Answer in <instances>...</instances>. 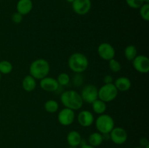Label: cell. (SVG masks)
<instances>
[{
    "mask_svg": "<svg viewBox=\"0 0 149 148\" xmlns=\"http://www.w3.org/2000/svg\"><path fill=\"white\" fill-rule=\"evenodd\" d=\"M61 102L64 107L74 111L81 109L84 104L79 93L72 89L66 90L61 94Z\"/></svg>",
    "mask_w": 149,
    "mask_h": 148,
    "instance_id": "cell-1",
    "label": "cell"
},
{
    "mask_svg": "<svg viewBox=\"0 0 149 148\" xmlns=\"http://www.w3.org/2000/svg\"><path fill=\"white\" fill-rule=\"evenodd\" d=\"M50 71L49 62L43 58H39L31 63L29 67V75L36 80H41L48 75Z\"/></svg>",
    "mask_w": 149,
    "mask_h": 148,
    "instance_id": "cell-2",
    "label": "cell"
},
{
    "mask_svg": "<svg viewBox=\"0 0 149 148\" xmlns=\"http://www.w3.org/2000/svg\"><path fill=\"white\" fill-rule=\"evenodd\" d=\"M68 65L72 72L75 73H82L89 66V59L84 54L75 52L69 57Z\"/></svg>",
    "mask_w": 149,
    "mask_h": 148,
    "instance_id": "cell-3",
    "label": "cell"
},
{
    "mask_svg": "<svg viewBox=\"0 0 149 148\" xmlns=\"http://www.w3.org/2000/svg\"><path fill=\"white\" fill-rule=\"evenodd\" d=\"M95 127L97 131L102 134L109 133L115 127V122L113 118L108 114L99 115L98 117L95 120Z\"/></svg>",
    "mask_w": 149,
    "mask_h": 148,
    "instance_id": "cell-4",
    "label": "cell"
},
{
    "mask_svg": "<svg viewBox=\"0 0 149 148\" xmlns=\"http://www.w3.org/2000/svg\"><path fill=\"white\" fill-rule=\"evenodd\" d=\"M118 90L113 84H104L98 89V99L106 103L114 100L118 96Z\"/></svg>",
    "mask_w": 149,
    "mask_h": 148,
    "instance_id": "cell-5",
    "label": "cell"
},
{
    "mask_svg": "<svg viewBox=\"0 0 149 148\" xmlns=\"http://www.w3.org/2000/svg\"><path fill=\"white\" fill-rule=\"evenodd\" d=\"M80 95L84 103L92 104L95 100L98 99V89L94 84H87L82 88Z\"/></svg>",
    "mask_w": 149,
    "mask_h": 148,
    "instance_id": "cell-6",
    "label": "cell"
},
{
    "mask_svg": "<svg viewBox=\"0 0 149 148\" xmlns=\"http://www.w3.org/2000/svg\"><path fill=\"white\" fill-rule=\"evenodd\" d=\"M110 139L116 145H121L127 142L128 138L127 132L122 127H114L109 133Z\"/></svg>",
    "mask_w": 149,
    "mask_h": 148,
    "instance_id": "cell-7",
    "label": "cell"
},
{
    "mask_svg": "<svg viewBox=\"0 0 149 148\" xmlns=\"http://www.w3.org/2000/svg\"><path fill=\"white\" fill-rule=\"evenodd\" d=\"M97 54L101 59L109 61L113 59L116 55V51L114 47L111 44L107 42H103L99 44L97 47Z\"/></svg>",
    "mask_w": 149,
    "mask_h": 148,
    "instance_id": "cell-8",
    "label": "cell"
},
{
    "mask_svg": "<svg viewBox=\"0 0 149 148\" xmlns=\"http://www.w3.org/2000/svg\"><path fill=\"white\" fill-rule=\"evenodd\" d=\"M134 69L141 73H147L149 71V59L143 55H138L132 61Z\"/></svg>",
    "mask_w": 149,
    "mask_h": 148,
    "instance_id": "cell-9",
    "label": "cell"
},
{
    "mask_svg": "<svg viewBox=\"0 0 149 148\" xmlns=\"http://www.w3.org/2000/svg\"><path fill=\"white\" fill-rule=\"evenodd\" d=\"M75 120V113L74 110L64 107L58 114V120L61 125L68 126L72 124Z\"/></svg>",
    "mask_w": 149,
    "mask_h": 148,
    "instance_id": "cell-10",
    "label": "cell"
},
{
    "mask_svg": "<svg viewBox=\"0 0 149 148\" xmlns=\"http://www.w3.org/2000/svg\"><path fill=\"white\" fill-rule=\"evenodd\" d=\"M71 6L76 14L85 15L91 10L92 2L91 0H74L71 3Z\"/></svg>",
    "mask_w": 149,
    "mask_h": 148,
    "instance_id": "cell-11",
    "label": "cell"
},
{
    "mask_svg": "<svg viewBox=\"0 0 149 148\" xmlns=\"http://www.w3.org/2000/svg\"><path fill=\"white\" fill-rule=\"evenodd\" d=\"M77 121L82 127H90L95 122L94 115L90 110H81L77 115Z\"/></svg>",
    "mask_w": 149,
    "mask_h": 148,
    "instance_id": "cell-12",
    "label": "cell"
},
{
    "mask_svg": "<svg viewBox=\"0 0 149 148\" xmlns=\"http://www.w3.org/2000/svg\"><path fill=\"white\" fill-rule=\"evenodd\" d=\"M39 86L42 90H44L45 91H47V92L56 91L60 86L56 78L48 76L40 80Z\"/></svg>",
    "mask_w": 149,
    "mask_h": 148,
    "instance_id": "cell-13",
    "label": "cell"
},
{
    "mask_svg": "<svg viewBox=\"0 0 149 148\" xmlns=\"http://www.w3.org/2000/svg\"><path fill=\"white\" fill-rule=\"evenodd\" d=\"M33 7L32 0H18L16 4V10L17 12L23 16L29 14L33 10Z\"/></svg>",
    "mask_w": 149,
    "mask_h": 148,
    "instance_id": "cell-14",
    "label": "cell"
},
{
    "mask_svg": "<svg viewBox=\"0 0 149 148\" xmlns=\"http://www.w3.org/2000/svg\"><path fill=\"white\" fill-rule=\"evenodd\" d=\"M113 84L116 86L118 91H122V92L129 91L132 86V82H131L130 79L125 76H121L116 78L114 81Z\"/></svg>",
    "mask_w": 149,
    "mask_h": 148,
    "instance_id": "cell-15",
    "label": "cell"
},
{
    "mask_svg": "<svg viewBox=\"0 0 149 148\" xmlns=\"http://www.w3.org/2000/svg\"><path fill=\"white\" fill-rule=\"evenodd\" d=\"M81 139H82V138H81L80 133L76 130L71 131L67 134L66 140L70 147H77L81 144Z\"/></svg>",
    "mask_w": 149,
    "mask_h": 148,
    "instance_id": "cell-16",
    "label": "cell"
},
{
    "mask_svg": "<svg viewBox=\"0 0 149 148\" xmlns=\"http://www.w3.org/2000/svg\"><path fill=\"white\" fill-rule=\"evenodd\" d=\"M22 87L26 92H32L36 87V80L31 75H26L22 81Z\"/></svg>",
    "mask_w": 149,
    "mask_h": 148,
    "instance_id": "cell-17",
    "label": "cell"
},
{
    "mask_svg": "<svg viewBox=\"0 0 149 148\" xmlns=\"http://www.w3.org/2000/svg\"><path fill=\"white\" fill-rule=\"evenodd\" d=\"M92 108L95 113L97 115H102L105 113L107 109V104L105 102L102 101L100 99H97L92 103Z\"/></svg>",
    "mask_w": 149,
    "mask_h": 148,
    "instance_id": "cell-18",
    "label": "cell"
},
{
    "mask_svg": "<svg viewBox=\"0 0 149 148\" xmlns=\"http://www.w3.org/2000/svg\"><path fill=\"white\" fill-rule=\"evenodd\" d=\"M103 134L99 132H93L88 137V144L95 147L100 146L103 143Z\"/></svg>",
    "mask_w": 149,
    "mask_h": 148,
    "instance_id": "cell-19",
    "label": "cell"
},
{
    "mask_svg": "<svg viewBox=\"0 0 149 148\" xmlns=\"http://www.w3.org/2000/svg\"><path fill=\"white\" fill-rule=\"evenodd\" d=\"M124 55H125V58L127 59L128 61L132 62L135 57L138 55V49H137L136 46L134 45H128L126 46L124 51Z\"/></svg>",
    "mask_w": 149,
    "mask_h": 148,
    "instance_id": "cell-20",
    "label": "cell"
},
{
    "mask_svg": "<svg viewBox=\"0 0 149 148\" xmlns=\"http://www.w3.org/2000/svg\"><path fill=\"white\" fill-rule=\"evenodd\" d=\"M44 108L45 111L49 113H55L59 109V104L54 100H49L44 104Z\"/></svg>",
    "mask_w": 149,
    "mask_h": 148,
    "instance_id": "cell-21",
    "label": "cell"
},
{
    "mask_svg": "<svg viewBox=\"0 0 149 148\" xmlns=\"http://www.w3.org/2000/svg\"><path fill=\"white\" fill-rule=\"evenodd\" d=\"M13 65L10 61L4 60L0 61V73L4 74V75H7L10 74L13 71Z\"/></svg>",
    "mask_w": 149,
    "mask_h": 148,
    "instance_id": "cell-22",
    "label": "cell"
},
{
    "mask_svg": "<svg viewBox=\"0 0 149 148\" xmlns=\"http://www.w3.org/2000/svg\"><path fill=\"white\" fill-rule=\"evenodd\" d=\"M56 79L59 86H67L71 81V78H70L69 75L66 73H60Z\"/></svg>",
    "mask_w": 149,
    "mask_h": 148,
    "instance_id": "cell-23",
    "label": "cell"
},
{
    "mask_svg": "<svg viewBox=\"0 0 149 148\" xmlns=\"http://www.w3.org/2000/svg\"><path fill=\"white\" fill-rule=\"evenodd\" d=\"M109 67L111 71L113 73H118L122 69V65H121L120 62L115 58L109 61Z\"/></svg>",
    "mask_w": 149,
    "mask_h": 148,
    "instance_id": "cell-24",
    "label": "cell"
},
{
    "mask_svg": "<svg viewBox=\"0 0 149 148\" xmlns=\"http://www.w3.org/2000/svg\"><path fill=\"white\" fill-rule=\"evenodd\" d=\"M140 15L145 21L149 20V4H143L140 7Z\"/></svg>",
    "mask_w": 149,
    "mask_h": 148,
    "instance_id": "cell-25",
    "label": "cell"
},
{
    "mask_svg": "<svg viewBox=\"0 0 149 148\" xmlns=\"http://www.w3.org/2000/svg\"><path fill=\"white\" fill-rule=\"evenodd\" d=\"M71 81H72V84H74V86L79 87L83 84V82H84V77L81 75V73H75L73 75Z\"/></svg>",
    "mask_w": 149,
    "mask_h": 148,
    "instance_id": "cell-26",
    "label": "cell"
},
{
    "mask_svg": "<svg viewBox=\"0 0 149 148\" xmlns=\"http://www.w3.org/2000/svg\"><path fill=\"white\" fill-rule=\"evenodd\" d=\"M125 1L132 9H139L144 4L143 0H125Z\"/></svg>",
    "mask_w": 149,
    "mask_h": 148,
    "instance_id": "cell-27",
    "label": "cell"
},
{
    "mask_svg": "<svg viewBox=\"0 0 149 148\" xmlns=\"http://www.w3.org/2000/svg\"><path fill=\"white\" fill-rule=\"evenodd\" d=\"M23 20V16L19 12H16L12 15V21L15 24H20Z\"/></svg>",
    "mask_w": 149,
    "mask_h": 148,
    "instance_id": "cell-28",
    "label": "cell"
},
{
    "mask_svg": "<svg viewBox=\"0 0 149 148\" xmlns=\"http://www.w3.org/2000/svg\"><path fill=\"white\" fill-rule=\"evenodd\" d=\"M103 82H104V84H113V77H112V75H105L104 78H103Z\"/></svg>",
    "mask_w": 149,
    "mask_h": 148,
    "instance_id": "cell-29",
    "label": "cell"
},
{
    "mask_svg": "<svg viewBox=\"0 0 149 148\" xmlns=\"http://www.w3.org/2000/svg\"><path fill=\"white\" fill-rule=\"evenodd\" d=\"M140 145H141V147H145L146 145H149V142H148V140L147 138L146 137H143L141 138V139H140Z\"/></svg>",
    "mask_w": 149,
    "mask_h": 148,
    "instance_id": "cell-30",
    "label": "cell"
},
{
    "mask_svg": "<svg viewBox=\"0 0 149 148\" xmlns=\"http://www.w3.org/2000/svg\"><path fill=\"white\" fill-rule=\"evenodd\" d=\"M80 148H95V147L92 146V145H89V144H84V145H81V147H80Z\"/></svg>",
    "mask_w": 149,
    "mask_h": 148,
    "instance_id": "cell-31",
    "label": "cell"
},
{
    "mask_svg": "<svg viewBox=\"0 0 149 148\" xmlns=\"http://www.w3.org/2000/svg\"><path fill=\"white\" fill-rule=\"evenodd\" d=\"M144 4H149V0H143Z\"/></svg>",
    "mask_w": 149,
    "mask_h": 148,
    "instance_id": "cell-32",
    "label": "cell"
},
{
    "mask_svg": "<svg viewBox=\"0 0 149 148\" xmlns=\"http://www.w3.org/2000/svg\"><path fill=\"white\" fill-rule=\"evenodd\" d=\"M65 1H66L67 2H68V3H71H71H72L73 1H74V0H65Z\"/></svg>",
    "mask_w": 149,
    "mask_h": 148,
    "instance_id": "cell-33",
    "label": "cell"
},
{
    "mask_svg": "<svg viewBox=\"0 0 149 148\" xmlns=\"http://www.w3.org/2000/svg\"><path fill=\"white\" fill-rule=\"evenodd\" d=\"M67 148H78V147H67Z\"/></svg>",
    "mask_w": 149,
    "mask_h": 148,
    "instance_id": "cell-34",
    "label": "cell"
},
{
    "mask_svg": "<svg viewBox=\"0 0 149 148\" xmlns=\"http://www.w3.org/2000/svg\"><path fill=\"white\" fill-rule=\"evenodd\" d=\"M144 148H149V145H146V146Z\"/></svg>",
    "mask_w": 149,
    "mask_h": 148,
    "instance_id": "cell-35",
    "label": "cell"
},
{
    "mask_svg": "<svg viewBox=\"0 0 149 148\" xmlns=\"http://www.w3.org/2000/svg\"><path fill=\"white\" fill-rule=\"evenodd\" d=\"M135 148H143V147H136Z\"/></svg>",
    "mask_w": 149,
    "mask_h": 148,
    "instance_id": "cell-36",
    "label": "cell"
},
{
    "mask_svg": "<svg viewBox=\"0 0 149 148\" xmlns=\"http://www.w3.org/2000/svg\"><path fill=\"white\" fill-rule=\"evenodd\" d=\"M1 74L0 73V81H1Z\"/></svg>",
    "mask_w": 149,
    "mask_h": 148,
    "instance_id": "cell-37",
    "label": "cell"
}]
</instances>
